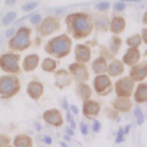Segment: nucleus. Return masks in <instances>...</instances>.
<instances>
[{"label":"nucleus","mask_w":147,"mask_h":147,"mask_svg":"<svg viewBox=\"0 0 147 147\" xmlns=\"http://www.w3.org/2000/svg\"><path fill=\"white\" fill-rule=\"evenodd\" d=\"M70 45L71 41L67 36H60L57 38H54L49 41V48L51 52L56 54L57 56H63L64 54H67L70 49Z\"/></svg>","instance_id":"nucleus-1"},{"label":"nucleus","mask_w":147,"mask_h":147,"mask_svg":"<svg viewBox=\"0 0 147 147\" xmlns=\"http://www.w3.org/2000/svg\"><path fill=\"white\" fill-rule=\"evenodd\" d=\"M72 30L77 37H83L90 33L91 31V23L85 15H76L72 20Z\"/></svg>","instance_id":"nucleus-2"},{"label":"nucleus","mask_w":147,"mask_h":147,"mask_svg":"<svg viewBox=\"0 0 147 147\" xmlns=\"http://www.w3.org/2000/svg\"><path fill=\"white\" fill-rule=\"evenodd\" d=\"M29 33L30 32H29V30L25 26L18 29L16 34L10 40V46L13 48H15V49H24V48H26L30 45Z\"/></svg>","instance_id":"nucleus-3"},{"label":"nucleus","mask_w":147,"mask_h":147,"mask_svg":"<svg viewBox=\"0 0 147 147\" xmlns=\"http://www.w3.org/2000/svg\"><path fill=\"white\" fill-rule=\"evenodd\" d=\"M18 59L20 56L16 54H5L0 57V65L3 70L9 72H17L18 71Z\"/></svg>","instance_id":"nucleus-4"},{"label":"nucleus","mask_w":147,"mask_h":147,"mask_svg":"<svg viewBox=\"0 0 147 147\" xmlns=\"http://www.w3.org/2000/svg\"><path fill=\"white\" fill-rule=\"evenodd\" d=\"M17 80L10 76H2L0 78V94H11L17 90Z\"/></svg>","instance_id":"nucleus-5"},{"label":"nucleus","mask_w":147,"mask_h":147,"mask_svg":"<svg viewBox=\"0 0 147 147\" xmlns=\"http://www.w3.org/2000/svg\"><path fill=\"white\" fill-rule=\"evenodd\" d=\"M132 87H133V83L129 79V78H123L121 80L117 82L116 84V91L118 94L121 95H130L131 91H132Z\"/></svg>","instance_id":"nucleus-6"},{"label":"nucleus","mask_w":147,"mask_h":147,"mask_svg":"<svg viewBox=\"0 0 147 147\" xmlns=\"http://www.w3.org/2000/svg\"><path fill=\"white\" fill-rule=\"evenodd\" d=\"M44 118L47 123L52 124V125H60L62 123V118H61V115L60 113L56 110V109H51V110H47L45 114H44Z\"/></svg>","instance_id":"nucleus-7"},{"label":"nucleus","mask_w":147,"mask_h":147,"mask_svg":"<svg viewBox=\"0 0 147 147\" xmlns=\"http://www.w3.org/2000/svg\"><path fill=\"white\" fill-rule=\"evenodd\" d=\"M109 86H110V80H109V78H108L107 76H105V75H99V76H96V78L94 79V87H95V90H96L99 93L103 92V91L107 90Z\"/></svg>","instance_id":"nucleus-8"},{"label":"nucleus","mask_w":147,"mask_h":147,"mask_svg":"<svg viewBox=\"0 0 147 147\" xmlns=\"http://www.w3.org/2000/svg\"><path fill=\"white\" fill-rule=\"evenodd\" d=\"M57 29V23L56 21H54L52 17H48L44 21L42 25H41V31L44 34H48V33H52L53 31H55Z\"/></svg>","instance_id":"nucleus-9"},{"label":"nucleus","mask_w":147,"mask_h":147,"mask_svg":"<svg viewBox=\"0 0 147 147\" xmlns=\"http://www.w3.org/2000/svg\"><path fill=\"white\" fill-rule=\"evenodd\" d=\"M42 92V85L38 82H31L28 86V93L33 98V99H38L40 96Z\"/></svg>","instance_id":"nucleus-10"},{"label":"nucleus","mask_w":147,"mask_h":147,"mask_svg":"<svg viewBox=\"0 0 147 147\" xmlns=\"http://www.w3.org/2000/svg\"><path fill=\"white\" fill-rule=\"evenodd\" d=\"M76 57L80 62H86L90 59V49L84 45H78L76 47Z\"/></svg>","instance_id":"nucleus-11"},{"label":"nucleus","mask_w":147,"mask_h":147,"mask_svg":"<svg viewBox=\"0 0 147 147\" xmlns=\"http://www.w3.org/2000/svg\"><path fill=\"white\" fill-rule=\"evenodd\" d=\"M139 52L136 49V48H131V49H129L126 53H125V55H124V57H123V61L126 63V64H134L138 60H139Z\"/></svg>","instance_id":"nucleus-12"},{"label":"nucleus","mask_w":147,"mask_h":147,"mask_svg":"<svg viewBox=\"0 0 147 147\" xmlns=\"http://www.w3.org/2000/svg\"><path fill=\"white\" fill-rule=\"evenodd\" d=\"M147 74V69H146V63H142L141 65L134 67L131 71V76L136 79V80H141L146 77Z\"/></svg>","instance_id":"nucleus-13"},{"label":"nucleus","mask_w":147,"mask_h":147,"mask_svg":"<svg viewBox=\"0 0 147 147\" xmlns=\"http://www.w3.org/2000/svg\"><path fill=\"white\" fill-rule=\"evenodd\" d=\"M70 70L74 72V75H75V77H76V79H78V80H84V79H86V70H85V68L83 67V65H79V64H74V65H70Z\"/></svg>","instance_id":"nucleus-14"},{"label":"nucleus","mask_w":147,"mask_h":147,"mask_svg":"<svg viewBox=\"0 0 147 147\" xmlns=\"http://www.w3.org/2000/svg\"><path fill=\"white\" fill-rule=\"evenodd\" d=\"M125 26V22L122 17H114L111 23H110V30L114 33H118L121 32Z\"/></svg>","instance_id":"nucleus-15"},{"label":"nucleus","mask_w":147,"mask_h":147,"mask_svg":"<svg viewBox=\"0 0 147 147\" xmlns=\"http://www.w3.org/2000/svg\"><path fill=\"white\" fill-rule=\"evenodd\" d=\"M37 63H38V56L37 55H34V54L28 55L24 60V69L25 70H32L37 67Z\"/></svg>","instance_id":"nucleus-16"},{"label":"nucleus","mask_w":147,"mask_h":147,"mask_svg":"<svg viewBox=\"0 0 147 147\" xmlns=\"http://www.w3.org/2000/svg\"><path fill=\"white\" fill-rule=\"evenodd\" d=\"M99 111V103L94 101H88L84 105V114L85 115H95Z\"/></svg>","instance_id":"nucleus-17"},{"label":"nucleus","mask_w":147,"mask_h":147,"mask_svg":"<svg viewBox=\"0 0 147 147\" xmlns=\"http://www.w3.org/2000/svg\"><path fill=\"white\" fill-rule=\"evenodd\" d=\"M147 99V86L145 84H140L136 92V100L138 102H144Z\"/></svg>","instance_id":"nucleus-18"},{"label":"nucleus","mask_w":147,"mask_h":147,"mask_svg":"<svg viewBox=\"0 0 147 147\" xmlns=\"http://www.w3.org/2000/svg\"><path fill=\"white\" fill-rule=\"evenodd\" d=\"M108 71L111 76H116L118 75L119 72L123 71V64L119 62V61H114L109 64V68H108Z\"/></svg>","instance_id":"nucleus-19"},{"label":"nucleus","mask_w":147,"mask_h":147,"mask_svg":"<svg viewBox=\"0 0 147 147\" xmlns=\"http://www.w3.org/2000/svg\"><path fill=\"white\" fill-rule=\"evenodd\" d=\"M14 142H15L16 147H30V145H31L30 138L25 137V136H17Z\"/></svg>","instance_id":"nucleus-20"},{"label":"nucleus","mask_w":147,"mask_h":147,"mask_svg":"<svg viewBox=\"0 0 147 147\" xmlns=\"http://www.w3.org/2000/svg\"><path fill=\"white\" fill-rule=\"evenodd\" d=\"M130 106H131V103H130V101L127 99H118V100L115 101L116 109L122 110V111H127L129 108H130Z\"/></svg>","instance_id":"nucleus-21"},{"label":"nucleus","mask_w":147,"mask_h":147,"mask_svg":"<svg viewBox=\"0 0 147 147\" xmlns=\"http://www.w3.org/2000/svg\"><path fill=\"white\" fill-rule=\"evenodd\" d=\"M106 69H107V68H106V62H105L103 59L99 57L98 60L94 61V63H93V70H94L96 74H101V72L106 71Z\"/></svg>","instance_id":"nucleus-22"},{"label":"nucleus","mask_w":147,"mask_h":147,"mask_svg":"<svg viewBox=\"0 0 147 147\" xmlns=\"http://www.w3.org/2000/svg\"><path fill=\"white\" fill-rule=\"evenodd\" d=\"M15 18H16V13H15V11H8V13L2 17L1 23H2L3 25H9V24H11V23L15 21Z\"/></svg>","instance_id":"nucleus-23"},{"label":"nucleus","mask_w":147,"mask_h":147,"mask_svg":"<svg viewBox=\"0 0 147 147\" xmlns=\"http://www.w3.org/2000/svg\"><path fill=\"white\" fill-rule=\"evenodd\" d=\"M55 65H56V63H55V61L52 60V59H46V60L42 62V69L46 70V71H52V70H54Z\"/></svg>","instance_id":"nucleus-24"},{"label":"nucleus","mask_w":147,"mask_h":147,"mask_svg":"<svg viewBox=\"0 0 147 147\" xmlns=\"http://www.w3.org/2000/svg\"><path fill=\"white\" fill-rule=\"evenodd\" d=\"M126 42H127L129 46L136 48V47L140 44V36H132V37H130V38L126 40Z\"/></svg>","instance_id":"nucleus-25"},{"label":"nucleus","mask_w":147,"mask_h":147,"mask_svg":"<svg viewBox=\"0 0 147 147\" xmlns=\"http://www.w3.org/2000/svg\"><path fill=\"white\" fill-rule=\"evenodd\" d=\"M78 91H79V94H80V96H82L83 99L88 98L90 94H91V92H90V87L86 86V85H80L79 88H78Z\"/></svg>","instance_id":"nucleus-26"},{"label":"nucleus","mask_w":147,"mask_h":147,"mask_svg":"<svg viewBox=\"0 0 147 147\" xmlns=\"http://www.w3.org/2000/svg\"><path fill=\"white\" fill-rule=\"evenodd\" d=\"M37 6H38V2H37V1H29V2H26L25 5L22 6V10H24V11H31V10H33Z\"/></svg>","instance_id":"nucleus-27"},{"label":"nucleus","mask_w":147,"mask_h":147,"mask_svg":"<svg viewBox=\"0 0 147 147\" xmlns=\"http://www.w3.org/2000/svg\"><path fill=\"white\" fill-rule=\"evenodd\" d=\"M134 116H136V118H137V123H138L139 125H141V124L144 123V114H142V111H141V109H140L139 107H137V108L134 109Z\"/></svg>","instance_id":"nucleus-28"},{"label":"nucleus","mask_w":147,"mask_h":147,"mask_svg":"<svg viewBox=\"0 0 147 147\" xmlns=\"http://www.w3.org/2000/svg\"><path fill=\"white\" fill-rule=\"evenodd\" d=\"M109 6H110V3L108 1H100L96 3V9L98 10H106L109 8Z\"/></svg>","instance_id":"nucleus-29"},{"label":"nucleus","mask_w":147,"mask_h":147,"mask_svg":"<svg viewBox=\"0 0 147 147\" xmlns=\"http://www.w3.org/2000/svg\"><path fill=\"white\" fill-rule=\"evenodd\" d=\"M41 21V15L40 14H32L30 16V23L31 24H38Z\"/></svg>","instance_id":"nucleus-30"},{"label":"nucleus","mask_w":147,"mask_h":147,"mask_svg":"<svg viewBox=\"0 0 147 147\" xmlns=\"http://www.w3.org/2000/svg\"><path fill=\"white\" fill-rule=\"evenodd\" d=\"M119 44H121V40H119V39H117V38H114V39L111 40V42H110V49L115 53V52L117 51V48H118Z\"/></svg>","instance_id":"nucleus-31"},{"label":"nucleus","mask_w":147,"mask_h":147,"mask_svg":"<svg viewBox=\"0 0 147 147\" xmlns=\"http://www.w3.org/2000/svg\"><path fill=\"white\" fill-rule=\"evenodd\" d=\"M125 7H126V5L123 1H117L116 3H114V9L116 11H122L125 9Z\"/></svg>","instance_id":"nucleus-32"},{"label":"nucleus","mask_w":147,"mask_h":147,"mask_svg":"<svg viewBox=\"0 0 147 147\" xmlns=\"http://www.w3.org/2000/svg\"><path fill=\"white\" fill-rule=\"evenodd\" d=\"M95 23L99 28H105L107 25V18L106 17H96Z\"/></svg>","instance_id":"nucleus-33"},{"label":"nucleus","mask_w":147,"mask_h":147,"mask_svg":"<svg viewBox=\"0 0 147 147\" xmlns=\"http://www.w3.org/2000/svg\"><path fill=\"white\" fill-rule=\"evenodd\" d=\"M123 136H124V131H123V129L119 127V130L117 132V137H116V142H122L123 141Z\"/></svg>","instance_id":"nucleus-34"},{"label":"nucleus","mask_w":147,"mask_h":147,"mask_svg":"<svg viewBox=\"0 0 147 147\" xmlns=\"http://www.w3.org/2000/svg\"><path fill=\"white\" fill-rule=\"evenodd\" d=\"M100 129H101V125H100L99 121L93 119V131H94V132H99Z\"/></svg>","instance_id":"nucleus-35"},{"label":"nucleus","mask_w":147,"mask_h":147,"mask_svg":"<svg viewBox=\"0 0 147 147\" xmlns=\"http://www.w3.org/2000/svg\"><path fill=\"white\" fill-rule=\"evenodd\" d=\"M14 33H15V29L10 28V29L6 30V32H5V37H7V38H10V37H13V36H14Z\"/></svg>","instance_id":"nucleus-36"},{"label":"nucleus","mask_w":147,"mask_h":147,"mask_svg":"<svg viewBox=\"0 0 147 147\" xmlns=\"http://www.w3.org/2000/svg\"><path fill=\"white\" fill-rule=\"evenodd\" d=\"M80 132L83 133V134H87V125L85 124V123H80Z\"/></svg>","instance_id":"nucleus-37"},{"label":"nucleus","mask_w":147,"mask_h":147,"mask_svg":"<svg viewBox=\"0 0 147 147\" xmlns=\"http://www.w3.org/2000/svg\"><path fill=\"white\" fill-rule=\"evenodd\" d=\"M8 141H9V139H8L7 137H5V136H0V146L8 144Z\"/></svg>","instance_id":"nucleus-38"},{"label":"nucleus","mask_w":147,"mask_h":147,"mask_svg":"<svg viewBox=\"0 0 147 147\" xmlns=\"http://www.w3.org/2000/svg\"><path fill=\"white\" fill-rule=\"evenodd\" d=\"M42 140H44V142L47 144V145H51V144H52V138H51L49 136H42Z\"/></svg>","instance_id":"nucleus-39"},{"label":"nucleus","mask_w":147,"mask_h":147,"mask_svg":"<svg viewBox=\"0 0 147 147\" xmlns=\"http://www.w3.org/2000/svg\"><path fill=\"white\" fill-rule=\"evenodd\" d=\"M70 109H71V111H72V113L75 114V115H77V114H78V108H77L76 106L71 105V106H70Z\"/></svg>","instance_id":"nucleus-40"},{"label":"nucleus","mask_w":147,"mask_h":147,"mask_svg":"<svg viewBox=\"0 0 147 147\" xmlns=\"http://www.w3.org/2000/svg\"><path fill=\"white\" fill-rule=\"evenodd\" d=\"M65 131H67V133H68L69 136H72V134H74V130H71V127H70V126L65 127Z\"/></svg>","instance_id":"nucleus-41"},{"label":"nucleus","mask_w":147,"mask_h":147,"mask_svg":"<svg viewBox=\"0 0 147 147\" xmlns=\"http://www.w3.org/2000/svg\"><path fill=\"white\" fill-rule=\"evenodd\" d=\"M17 0H5V3L6 5H14Z\"/></svg>","instance_id":"nucleus-42"},{"label":"nucleus","mask_w":147,"mask_h":147,"mask_svg":"<svg viewBox=\"0 0 147 147\" xmlns=\"http://www.w3.org/2000/svg\"><path fill=\"white\" fill-rule=\"evenodd\" d=\"M34 127H36V130H41V125L39 124V123H34Z\"/></svg>","instance_id":"nucleus-43"},{"label":"nucleus","mask_w":147,"mask_h":147,"mask_svg":"<svg viewBox=\"0 0 147 147\" xmlns=\"http://www.w3.org/2000/svg\"><path fill=\"white\" fill-rule=\"evenodd\" d=\"M130 127H131V125H130V124H127V125L125 126V130H123V131H124V133H127V132L130 131Z\"/></svg>","instance_id":"nucleus-44"},{"label":"nucleus","mask_w":147,"mask_h":147,"mask_svg":"<svg viewBox=\"0 0 147 147\" xmlns=\"http://www.w3.org/2000/svg\"><path fill=\"white\" fill-rule=\"evenodd\" d=\"M63 107H64V109H65V110H68V108H69V107H68V103H67V101H65V100L63 101Z\"/></svg>","instance_id":"nucleus-45"},{"label":"nucleus","mask_w":147,"mask_h":147,"mask_svg":"<svg viewBox=\"0 0 147 147\" xmlns=\"http://www.w3.org/2000/svg\"><path fill=\"white\" fill-rule=\"evenodd\" d=\"M70 119H71V116H70V113H69V111H67V121L69 122Z\"/></svg>","instance_id":"nucleus-46"},{"label":"nucleus","mask_w":147,"mask_h":147,"mask_svg":"<svg viewBox=\"0 0 147 147\" xmlns=\"http://www.w3.org/2000/svg\"><path fill=\"white\" fill-rule=\"evenodd\" d=\"M64 139H65L67 141H69V140H70V137H69V136H64Z\"/></svg>","instance_id":"nucleus-47"},{"label":"nucleus","mask_w":147,"mask_h":147,"mask_svg":"<svg viewBox=\"0 0 147 147\" xmlns=\"http://www.w3.org/2000/svg\"><path fill=\"white\" fill-rule=\"evenodd\" d=\"M61 146H62V147H67V145H65L64 142H61Z\"/></svg>","instance_id":"nucleus-48"},{"label":"nucleus","mask_w":147,"mask_h":147,"mask_svg":"<svg viewBox=\"0 0 147 147\" xmlns=\"http://www.w3.org/2000/svg\"><path fill=\"white\" fill-rule=\"evenodd\" d=\"M1 44H2V38H0V46H1Z\"/></svg>","instance_id":"nucleus-49"}]
</instances>
